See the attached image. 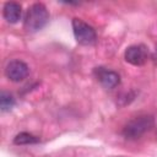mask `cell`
I'll return each mask as SVG.
<instances>
[{"instance_id":"1","label":"cell","mask_w":157,"mask_h":157,"mask_svg":"<svg viewBox=\"0 0 157 157\" xmlns=\"http://www.w3.org/2000/svg\"><path fill=\"white\" fill-rule=\"evenodd\" d=\"M49 21V12L42 2H36L31 5L26 12L23 28L28 33H36L40 31Z\"/></svg>"},{"instance_id":"2","label":"cell","mask_w":157,"mask_h":157,"mask_svg":"<svg viewBox=\"0 0 157 157\" xmlns=\"http://www.w3.org/2000/svg\"><path fill=\"white\" fill-rule=\"evenodd\" d=\"M153 125L155 119L152 115H139L128 121V124H125V126L123 128V136L128 140H136L147 131H150Z\"/></svg>"},{"instance_id":"3","label":"cell","mask_w":157,"mask_h":157,"mask_svg":"<svg viewBox=\"0 0 157 157\" xmlns=\"http://www.w3.org/2000/svg\"><path fill=\"white\" fill-rule=\"evenodd\" d=\"M72 31H74V36L75 39L78 44L81 45H91L96 42L97 39V34L96 31L92 26H90L88 23H86L85 21H82L81 18H72Z\"/></svg>"},{"instance_id":"4","label":"cell","mask_w":157,"mask_h":157,"mask_svg":"<svg viewBox=\"0 0 157 157\" xmlns=\"http://www.w3.org/2000/svg\"><path fill=\"white\" fill-rule=\"evenodd\" d=\"M29 74V67L22 60H11L5 67V75L13 82L23 81Z\"/></svg>"},{"instance_id":"5","label":"cell","mask_w":157,"mask_h":157,"mask_svg":"<svg viewBox=\"0 0 157 157\" xmlns=\"http://www.w3.org/2000/svg\"><path fill=\"white\" fill-rule=\"evenodd\" d=\"M124 58L129 64L134 66H141L147 60V49L144 45H130L126 48Z\"/></svg>"},{"instance_id":"6","label":"cell","mask_w":157,"mask_h":157,"mask_svg":"<svg viewBox=\"0 0 157 157\" xmlns=\"http://www.w3.org/2000/svg\"><path fill=\"white\" fill-rule=\"evenodd\" d=\"M94 75L101 85L105 88H114L120 83V76L118 72L108 70L105 67H96Z\"/></svg>"},{"instance_id":"7","label":"cell","mask_w":157,"mask_h":157,"mask_svg":"<svg viewBox=\"0 0 157 157\" xmlns=\"http://www.w3.org/2000/svg\"><path fill=\"white\" fill-rule=\"evenodd\" d=\"M22 13V7L18 2L15 1H9L4 5L2 10V16L6 20L7 23H16L20 21Z\"/></svg>"},{"instance_id":"8","label":"cell","mask_w":157,"mask_h":157,"mask_svg":"<svg viewBox=\"0 0 157 157\" xmlns=\"http://www.w3.org/2000/svg\"><path fill=\"white\" fill-rule=\"evenodd\" d=\"M40 139L33 134L29 132H20L13 137V144L15 145H32V144H38Z\"/></svg>"},{"instance_id":"9","label":"cell","mask_w":157,"mask_h":157,"mask_svg":"<svg viewBox=\"0 0 157 157\" xmlns=\"http://www.w3.org/2000/svg\"><path fill=\"white\" fill-rule=\"evenodd\" d=\"M15 105V98L11 93L2 91L0 93V108L1 112H9Z\"/></svg>"}]
</instances>
